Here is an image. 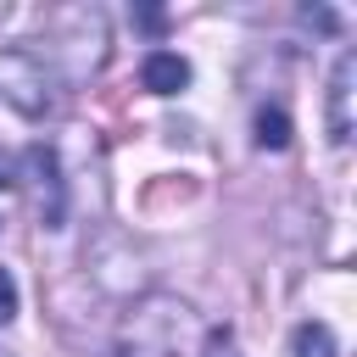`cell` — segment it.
<instances>
[{
    "instance_id": "277c9868",
    "label": "cell",
    "mask_w": 357,
    "mask_h": 357,
    "mask_svg": "<svg viewBox=\"0 0 357 357\" xmlns=\"http://www.w3.org/2000/svg\"><path fill=\"white\" fill-rule=\"evenodd\" d=\"M139 84H145L151 95H178V89L190 84V61H184L178 50H151L145 67H139Z\"/></svg>"
},
{
    "instance_id": "52a82bcc",
    "label": "cell",
    "mask_w": 357,
    "mask_h": 357,
    "mask_svg": "<svg viewBox=\"0 0 357 357\" xmlns=\"http://www.w3.org/2000/svg\"><path fill=\"white\" fill-rule=\"evenodd\" d=\"M201 357H240V346H234V335H229V329H206Z\"/></svg>"
},
{
    "instance_id": "9c48e42d",
    "label": "cell",
    "mask_w": 357,
    "mask_h": 357,
    "mask_svg": "<svg viewBox=\"0 0 357 357\" xmlns=\"http://www.w3.org/2000/svg\"><path fill=\"white\" fill-rule=\"evenodd\" d=\"M17 184V173H11V156H0V190H11Z\"/></svg>"
},
{
    "instance_id": "6da1fadb",
    "label": "cell",
    "mask_w": 357,
    "mask_h": 357,
    "mask_svg": "<svg viewBox=\"0 0 357 357\" xmlns=\"http://www.w3.org/2000/svg\"><path fill=\"white\" fill-rule=\"evenodd\" d=\"M0 95H6L17 112H28V117H39V112L56 106V84H50L45 61L28 56V50H6V56H0Z\"/></svg>"
},
{
    "instance_id": "5b68a950",
    "label": "cell",
    "mask_w": 357,
    "mask_h": 357,
    "mask_svg": "<svg viewBox=\"0 0 357 357\" xmlns=\"http://www.w3.org/2000/svg\"><path fill=\"white\" fill-rule=\"evenodd\" d=\"M290 357H340L335 329H329V324H318V318L296 324V335H290Z\"/></svg>"
},
{
    "instance_id": "3957f363",
    "label": "cell",
    "mask_w": 357,
    "mask_h": 357,
    "mask_svg": "<svg viewBox=\"0 0 357 357\" xmlns=\"http://www.w3.org/2000/svg\"><path fill=\"white\" fill-rule=\"evenodd\" d=\"M351 78H357V56L346 50L335 61V78H329V139L335 145L351 139Z\"/></svg>"
},
{
    "instance_id": "8992f818",
    "label": "cell",
    "mask_w": 357,
    "mask_h": 357,
    "mask_svg": "<svg viewBox=\"0 0 357 357\" xmlns=\"http://www.w3.org/2000/svg\"><path fill=\"white\" fill-rule=\"evenodd\" d=\"M251 134H257L262 151H284V145H290V117H284L279 106H262L257 123H251Z\"/></svg>"
},
{
    "instance_id": "7a4b0ae2",
    "label": "cell",
    "mask_w": 357,
    "mask_h": 357,
    "mask_svg": "<svg viewBox=\"0 0 357 357\" xmlns=\"http://www.w3.org/2000/svg\"><path fill=\"white\" fill-rule=\"evenodd\" d=\"M28 167H33V178H39V218H45V229H61V167H56V151L50 145H28Z\"/></svg>"
},
{
    "instance_id": "ba28073f",
    "label": "cell",
    "mask_w": 357,
    "mask_h": 357,
    "mask_svg": "<svg viewBox=\"0 0 357 357\" xmlns=\"http://www.w3.org/2000/svg\"><path fill=\"white\" fill-rule=\"evenodd\" d=\"M17 318V279L0 268V324H11Z\"/></svg>"
}]
</instances>
